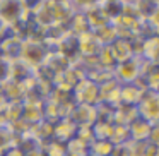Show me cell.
<instances>
[{
	"label": "cell",
	"instance_id": "b9f144b4",
	"mask_svg": "<svg viewBox=\"0 0 159 156\" xmlns=\"http://www.w3.org/2000/svg\"><path fill=\"white\" fill-rule=\"evenodd\" d=\"M0 156H24V153H22L21 148H17V146H12V148H9L7 151H4Z\"/></svg>",
	"mask_w": 159,
	"mask_h": 156
},
{
	"label": "cell",
	"instance_id": "4fadbf2b",
	"mask_svg": "<svg viewBox=\"0 0 159 156\" xmlns=\"http://www.w3.org/2000/svg\"><path fill=\"white\" fill-rule=\"evenodd\" d=\"M137 117H139L137 106L120 103L118 106L113 108V124L115 125H128L130 122H134Z\"/></svg>",
	"mask_w": 159,
	"mask_h": 156
},
{
	"label": "cell",
	"instance_id": "d590c367",
	"mask_svg": "<svg viewBox=\"0 0 159 156\" xmlns=\"http://www.w3.org/2000/svg\"><path fill=\"white\" fill-rule=\"evenodd\" d=\"M111 142L115 146L127 144L130 142V132H128V125H115L113 135H111Z\"/></svg>",
	"mask_w": 159,
	"mask_h": 156
},
{
	"label": "cell",
	"instance_id": "d4e9b609",
	"mask_svg": "<svg viewBox=\"0 0 159 156\" xmlns=\"http://www.w3.org/2000/svg\"><path fill=\"white\" fill-rule=\"evenodd\" d=\"M86 79L93 81L96 86H104L106 83L110 81H115V76H113V70H106V69H101V67H94V69L87 70L86 72Z\"/></svg>",
	"mask_w": 159,
	"mask_h": 156
},
{
	"label": "cell",
	"instance_id": "5bb4252c",
	"mask_svg": "<svg viewBox=\"0 0 159 156\" xmlns=\"http://www.w3.org/2000/svg\"><path fill=\"white\" fill-rule=\"evenodd\" d=\"M53 50H57V52H58L60 55H63L70 64H74V62H77V60H79L77 40H75V36H72V35H67L65 38H63L62 41H60Z\"/></svg>",
	"mask_w": 159,
	"mask_h": 156
},
{
	"label": "cell",
	"instance_id": "30bf717a",
	"mask_svg": "<svg viewBox=\"0 0 159 156\" xmlns=\"http://www.w3.org/2000/svg\"><path fill=\"white\" fill-rule=\"evenodd\" d=\"M28 134H31L33 137H34L39 144H41V148H43L46 142L53 139V122L45 120V118H43L41 122H38V124L29 125Z\"/></svg>",
	"mask_w": 159,
	"mask_h": 156
},
{
	"label": "cell",
	"instance_id": "1f68e13d",
	"mask_svg": "<svg viewBox=\"0 0 159 156\" xmlns=\"http://www.w3.org/2000/svg\"><path fill=\"white\" fill-rule=\"evenodd\" d=\"M16 134L11 130V127L9 125H0V154L4 151H7L9 148H12V146H16Z\"/></svg>",
	"mask_w": 159,
	"mask_h": 156
},
{
	"label": "cell",
	"instance_id": "8d00e7d4",
	"mask_svg": "<svg viewBox=\"0 0 159 156\" xmlns=\"http://www.w3.org/2000/svg\"><path fill=\"white\" fill-rule=\"evenodd\" d=\"M147 141H130L127 142L128 156H144L145 149H147Z\"/></svg>",
	"mask_w": 159,
	"mask_h": 156
},
{
	"label": "cell",
	"instance_id": "7402d4cb",
	"mask_svg": "<svg viewBox=\"0 0 159 156\" xmlns=\"http://www.w3.org/2000/svg\"><path fill=\"white\" fill-rule=\"evenodd\" d=\"M134 11L140 21H147L156 11H159V2L157 0H135Z\"/></svg>",
	"mask_w": 159,
	"mask_h": 156
},
{
	"label": "cell",
	"instance_id": "7bdbcfd3",
	"mask_svg": "<svg viewBox=\"0 0 159 156\" xmlns=\"http://www.w3.org/2000/svg\"><path fill=\"white\" fill-rule=\"evenodd\" d=\"M111 156H128V149L127 144H120V146H115Z\"/></svg>",
	"mask_w": 159,
	"mask_h": 156
},
{
	"label": "cell",
	"instance_id": "ffe728a7",
	"mask_svg": "<svg viewBox=\"0 0 159 156\" xmlns=\"http://www.w3.org/2000/svg\"><path fill=\"white\" fill-rule=\"evenodd\" d=\"M22 111H24V105L22 103H9L5 110L0 113V120L4 125H14L22 120Z\"/></svg>",
	"mask_w": 159,
	"mask_h": 156
},
{
	"label": "cell",
	"instance_id": "4dcf8cb0",
	"mask_svg": "<svg viewBox=\"0 0 159 156\" xmlns=\"http://www.w3.org/2000/svg\"><path fill=\"white\" fill-rule=\"evenodd\" d=\"M43 154L45 156H67V142L52 139L43 146Z\"/></svg>",
	"mask_w": 159,
	"mask_h": 156
},
{
	"label": "cell",
	"instance_id": "e575fe53",
	"mask_svg": "<svg viewBox=\"0 0 159 156\" xmlns=\"http://www.w3.org/2000/svg\"><path fill=\"white\" fill-rule=\"evenodd\" d=\"M98 59V65L101 69H106V70H113L116 67V62L113 59V53H111L110 46H103V50L99 52V55L96 57Z\"/></svg>",
	"mask_w": 159,
	"mask_h": 156
},
{
	"label": "cell",
	"instance_id": "83f0119b",
	"mask_svg": "<svg viewBox=\"0 0 159 156\" xmlns=\"http://www.w3.org/2000/svg\"><path fill=\"white\" fill-rule=\"evenodd\" d=\"M45 118L43 113V106H36V105H24V111H22V120L28 125H34Z\"/></svg>",
	"mask_w": 159,
	"mask_h": 156
},
{
	"label": "cell",
	"instance_id": "4316f807",
	"mask_svg": "<svg viewBox=\"0 0 159 156\" xmlns=\"http://www.w3.org/2000/svg\"><path fill=\"white\" fill-rule=\"evenodd\" d=\"M113 129H115L113 122H99V120H96L94 125H93L94 139H99V141H111Z\"/></svg>",
	"mask_w": 159,
	"mask_h": 156
},
{
	"label": "cell",
	"instance_id": "d6986e66",
	"mask_svg": "<svg viewBox=\"0 0 159 156\" xmlns=\"http://www.w3.org/2000/svg\"><path fill=\"white\" fill-rule=\"evenodd\" d=\"M142 93L144 91L135 83L134 84H120V103L137 106L140 98H142Z\"/></svg>",
	"mask_w": 159,
	"mask_h": 156
},
{
	"label": "cell",
	"instance_id": "7a4b0ae2",
	"mask_svg": "<svg viewBox=\"0 0 159 156\" xmlns=\"http://www.w3.org/2000/svg\"><path fill=\"white\" fill-rule=\"evenodd\" d=\"M50 48L45 45V43H38V41H22L21 45V53H19V60L22 64L29 67L31 70H36L38 67L43 65L46 55H48Z\"/></svg>",
	"mask_w": 159,
	"mask_h": 156
},
{
	"label": "cell",
	"instance_id": "6da1fadb",
	"mask_svg": "<svg viewBox=\"0 0 159 156\" xmlns=\"http://www.w3.org/2000/svg\"><path fill=\"white\" fill-rule=\"evenodd\" d=\"M31 19L29 4L21 0H0V26L14 28L19 22Z\"/></svg>",
	"mask_w": 159,
	"mask_h": 156
},
{
	"label": "cell",
	"instance_id": "9c48e42d",
	"mask_svg": "<svg viewBox=\"0 0 159 156\" xmlns=\"http://www.w3.org/2000/svg\"><path fill=\"white\" fill-rule=\"evenodd\" d=\"M48 4H50V9H52L53 19H55V24L67 28V22L74 14L72 4L70 2H60V0H50Z\"/></svg>",
	"mask_w": 159,
	"mask_h": 156
},
{
	"label": "cell",
	"instance_id": "ab89813d",
	"mask_svg": "<svg viewBox=\"0 0 159 156\" xmlns=\"http://www.w3.org/2000/svg\"><path fill=\"white\" fill-rule=\"evenodd\" d=\"M9 79V62L0 59V86Z\"/></svg>",
	"mask_w": 159,
	"mask_h": 156
},
{
	"label": "cell",
	"instance_id": "cb8c5ba5",
	"mask_svg": "<svg viewBox=\"0 0 159 156\" xmlns=\"http://www.w3.org/2000/svg\"><path fill=\"white\" fill-rule=\"evenodd\" d=\"M31 74H33V70L29 69L26 64H22L21 60L9 62V79L17 81V83H22V81H26Z\"/></svg>",
	"mask_w": 159,
	"mask_h": 156
},
{
	"label": "cell",
	"instance_id": "ac0fdd59",
	"mask_svg": "<svg viewBox=\"0 0 159 156\" xmlns=\"http://www.w3.org/2000/svg\"><path fill=\"white\" fill-rule=\"evenodd\" d=\"M140 59L142 60H147V62L159 64V35L142 40Z\"/></svg>",
	"mask_w": 159,
	"mask_h": 156
},
{
	"label": "cell",
	"instance_id": "5b68a950",
	"mask_svg": "<svg viewBox=\"0 0 159 156\" xmlns=\"http://www.w3.org/2000/svg\"><path fill=\"white\" fill-rule=\"evenodd\" d=\"M74 100L77 105H91V106H98L101 103V96H99V86L93 83L89 79H84L74 87L72 91Z\"/></svg>",
	"mask_w": 159,
	"mask_h": 156
},
{
	"label": "cell",
	"instance_id": "9a60e30c",
	"mask_svg": "<svg viewBox=\"0 0 159 156\" xmlns=\"http://www.w3.org/2000/svg\"><path fill=\"white\" fill-rule=\"evenodd\" d=\"M99 96L101 103L108 105V106H118L120 105V84L116 81H110L104 86L99 87Z\"/></svg>",
	"mask_w": 159,
	"mask_h": 156
},
{
	"label": "cell",
	"instance_id": "c3c4849f",
	"mask_svg": "<svg viewBox=\"0 0 159 156\" xmlns=\"http://www.w3.org/2000/svg\"><path fill=\"white\" fill-rule=\"evenodd\" d=\"M0 59H2V53H0Z\"/></svg>",
	"mask_w": 159,
	"mask_h": 156
},
{
	"label": "cell",
	"instance_id": "7c38bea8",
	"mask_svg": "<svg viewBox=\"0 0 159 156\" xmlns=\"http://www.w3.org/2000/svg\"><path fill=\"white\" fill-rule=\"evenodd\" d=\"M110 50H111V53H113V59H115L116 64H121V62H127V60L134 59V52H132L130 40L116 38L110 45Z\"/></svg>",
	"mask_w": 159,
	"mask_h": 156
},
{
	"label": "cell",
	"instance_id": "277c9868",
	"mask_svg": "<svg viewBox=\"0 0 159 156\" xmlns=\"http://www.w3.org/2000/svg\"><path fill=\"white\" fill-rule=\"evenodd\" d=\"M140 74H142V59H139V57H134L127 62L116 64V67L113 69L115 81L118 84H134L140 77Z\"/></svg>",
	"mask_w": 159,
	"mask_h": 156
},
{
	"label": "cell",
	"instance_id": "60d3db41",
	"mask_svg": "<svg viewBox=\"0 0 159 156\" xmlns=\"http://www.w3.org/2000/svg\"><path fill=\"white\" fill-rule=\"evenodd\" d=\"M147 142L149 144H154V146H159V124L152 127L151 134H149V137H147Z\"/></svg>",
	"mask_w": 159,
	"mask_h": 156
},
{
	"label": "cell",
	"instance_id": "ee69618b",
	"mask_svg": "<svg viewBox=\"0 0 159 156\" xmlns=\"http://www.w3.org/2000/svg\"><path fill=\"white\" fill-rule=\"evenodd\" d=\"M144 156H159V146L147 144V149H145Z\"/></svg>",
	"mask_w": 159,
	"mask_h": 156
},
{
	"label": "cell",
	"instance_id": "8992f818",
	"mask_svg": "<svg viewBox=\"0 0 159 156\" xmlns=\"http://www.w3.org/2000/svg\"><path fill=\"white\" fill-rule=\"evenodd\" d=\"M77 50H79V57H84V59H93V57H98L99 52L103 50V45L99 43V40L96 38L93 31H87L84 35L77 36Z\"/></svg>",
	"mask_w": 159,
	"mask_h": 156
},
{
	"label": "cell",
	"instance_id": "52a82bcc",
	"mask_svg": "<svg viewBox=\"0 0 159 156\" xmlns=\"http://www.w3.org/2000/svg\"><path fill=\"white\" fill-rule=\"evenodd\" d=\"M70 120L75 124V127H93L94 122L98 120V111L96 106L91 105H75L74 111L70 113Z\"/></svg>",
	"mask_w": 159,
	"mask_h": 156
},
{
	"label": "cell",
	"instance_id": "e0dca14e",
	"mask_svg": "<svg viewBox=\"0 0 159 156\" xmlns=\"http://www.w3.org/2000/svg\"><path fill=\"white\" fill-rule=\"evenodd\" d=\"M2 93L5 94V98L9 100V103H22V98H24L26 91L22 83H17V81L7 79L2 86H0Z\"/></svg>",
	"mask_w": 159,
	"mask_h": 156
},
{
	"label": "cell",
	"instance_id": "f546056e",
	"mask_svg": "<svg viewBox=\"0 0 159 156\" xmlns=\"http://www.w3.org/2000/svg\"><path fill=\"white\" fill-rule=\"evenodd\" d=\"M115 144L111 141H96L89 146V156H111Z\"/></svg>",
	"mask_w": 159,
	"mask_h": 156
},
{
	"label": "cell",
	"instance_id": "44dd1931",
	"mask_svg": "<svg viewBox=\"0 0 159 156\" xmlns=\"http://www.w3.org/2000/svg\"><path fill=\"white\" fill-rule=\"evenodd\" d=\"M67 31H69V35L75 36V38L80 35H84V33H87V31H91L86 16H84L82 12H74L72 17L67 22Z\"/></svg>",
	"mask_w": 159,
	"mask_h": 156
},
{
	"label": "cell",
	"instance_id": "f35d334b",
	"mask_svg": "<svg viewBox=\"0 0 159 156\" xmlns=\"http://www.w3.org/2000/svg\"><path fill=\"white\" fill-rule=\"evenodd\" d=\"M75 137L79 139V141L89 144V146L96 141V139H94V134H93V127H79L75 132Z\"/></svg>",
	"mask_w": 159,
	"mask_h": 156
},
{
	"label": "cell",
	"instance_id": "bcb514c9",
	"mask_svg": "<svg viewBox=\"0 0 159 156\" xmlns=\"http://www.w3.org/2000/svg\"><path fill=\"white\" fill-rule=\"evenodd\" d=\"M24 156H45V154H43V149H36V151H31V153H26Z\"/></svg>",
	"mask_w": 159,
	"mask_h": 156
},
{
	"label": "cell",
	"instance_id": "d6a6232c",
	"mask_svg": "<svg viewBox=\"0 0 159 156\" xmlns=\"http://www.w3.org/2000/svg\"><path fill=\"white\" fill-rule=\"evenodd\" d=\"M46 100L53 101V103H57V105H62V103H65V101L74 100V94L70 89H65V87H60V86H53Z\"/></svg>",
	"mask_w": 159,
	"mask_h": 156
},
{
	"label": "cell",
	"instance_id": "74e56055",
	"mask_svg": "<svg viewBox=\"0 0 159 156\" xmlns=\"http://www.w3.org/2000/svg\"><path fill=\"white\" fill-rule=\"evenodd\" d=\"M96 111H98V120L99 122H113V106L99 103L96 106Z\"/></svg>",
	"mask_w": 159,
	"mask_h": 156
},
{
	"label": "cell",
	"instance_id": "836d02e7",
	"mask_svg": "<svg viewBox=\"0 0 159 156\" xmlns=\"http://www.w3.org/2000/svg\"><path fill=\"white\" fill-rule=\"evenodd\" d=\"M67 156H89V144L79 141L77 137L67 142Z\"/></svg>",
	"mask_w": 159,
	"mask_h": 156
},
{
	"label": "cell",
	"instance_id": "7dc6e473",
	"mask_svg": "<svg viewBox=\"0 0 159 156\" xmlns=\"http://www.w3.org/2000/svg\"><path fill=\"white\" fill-rule=\"evenodd\" d=\"M0 33H2V26H0Z\"/></svg>",
	"mask_w": 159,
	"mask_h": 156
},
{
	"label": "cell",
	"instance_id": "603a6c76",
	"mask_svg": "<svg viewBox=\"0 0 159 156\" xmlns=\"http://www.w3.org/2000/svg\"><path fill=\"white\" fill-rule=\"evenodd\" d=\"M99 11L103 12V16L108 19V22H113L118 16H121V9H123V0H104V2H98Z\"/></svg>",
	"mask_w": 159,
	"mask_h": 156
},
{
	"label": "cell",
	"instance_id": "2e32d148",
	"mask_svg": "<svg viewBox=\"0 0 159 156\" xmlns=\"http://www.w3.org/2000/svg\"><path fill=\"white\" fill-rule=\"evenodd\" d=\"M154 125L145 122L144 118L137 117L134 122L128 124V132H130V141H147Z\"/></svg>",
	"mask_w": 159,
	"mask_h": 156
},
{
	"label": "cell",
	"instance_id": "484cf974",
	"mask_svg": "<svg viewBox=\"0 0 159 156\" xmlns=\"http://www.w3.org/2000/svg\"><path fill=\"white\" fill-rule=\"evenodd\" d=\"M93 33L96 35V38L99 40V43L103 46H110L111 43L118 38V31L111 22H106L104 26H101L99 29H96V31H93Z\"/></svg>",
	"mask_w": 159,
	"mask_h": 156
},
{
	"label": "cell",
	"instance_id": "f6af8a7d",
	"mask_svg": "<svg viewBox=\"0 0 159 156\" xmlns=\"http://www.w3.org/2000/svg\"><path fill=\"white\" fill-rule=\"evenodd\" d=\"M7 105H9V100L5 98V94L2 93V89H0V113L5 110V106H7Z\"/></svg>",
	"mask_w": 159,
	"mask_h": 156
},
{
	"label": "cell",
	"instance_id": "8fae6325",
	"mask_svg": "<svg viewBox=\"0 0 159 156\" xmlns=\"http://www.w3.org/2000/svg\"><path fill=\"white\" fill-rule=\"evenodd\" d=\"M77 127L70 118H62V120L53 124V139L62 142H69L70 139L75 137Z\"/></svg>",
	"mask_w": 159,
	"mask_h": 156
},
{
	"label": "cell",
	"instance_id": "ba28073f",
	"mask_svg": "<svg viewBox=\"0 0 159 156\" xmlns=\"http://www.w3.org/2000/svg\"><path fill=\"white\" fill-rule=\"evenodd\" d=\"M43 65L46 67V69L50 70V72L55 76V79L60 76V74H63L67 69H69L72 64L69 62V60L65 59L63 55H60L57 50H53V48H50V52H48V55H46V59H45V62H43Z\"/></svg>",
	"mask_w": 159,
	"mask_h": 156
},
{
	"label": "cell",
	"instance_id": "f1b7e54d",
	"mask_svg": "<svg viewBox=\"0 0 159 156\" xmlns=\"http://www.w3.org/2000/svg\"><path fill=\"white\" fill-rule=\"evenodd\" d=\"M86 19H87V24H89V29L91 31H96V29H99L101 26H104L108 22V19L103 16V12L99 11V5H98L96 2V7L91 9L89 12H86Z\"/></svg>",
	"mask_w": 159,
	"mask_h": 156
},
{
	"label": "cell",
	"instance_id": "681fc988",
	"mask_svg": "<svg viewBox=\"0 0 159 156\" xmlns=\"http://www.w3.org/2000/svg\"><path fill=\"white\" fill-rule=\"evenodd\" d=\"M0 125H2V120H0Z\"/></svg>",
	"mask_w": 159,
	"mask_h": 156
},
{
	"label": "cell",
	"instance_id": "3957f363",
	"mask_svg": "<svg viewBox=\"0 0 159 156\" xmlns=\"http://www.w3.org/2000/svg\"><path fill=\"white\" fill-rule=\"evenodd\" d=\"M137 113L149 124H159V91L145 89L142 93V98L137 105Z\"/></svg>",
	"mask_w": 159,
	"mask_h": 156
}]
</instances>
